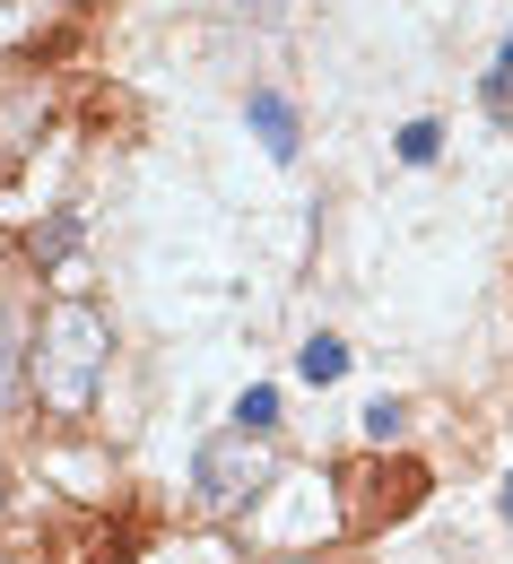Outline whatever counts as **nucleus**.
<instances>
[{
    "label": "nucleus",
    "instance_id": "f8f14e48",
    "mask_svg": "<svg viewBox=\"0 0 513 564\" xmlns=\"http://www.w3.org/2000/svg\"><path fill=\"white\" fill-rule=\"evenodd\" d=\"M279 564H313V556H279Z\"/></svg>",
    "mask_w": 513,
    "mask_h": 564
},
{
    "label": "nucleus",
    "instance_id": "7ed1b4c3",
    "mask_svg": "<svg viewBox=\"0 0 513 564\" xmlns=\"http://www.w3.org/2000/svg\"><path fill=\"white\" fill-rule=\"evenodd\" d=\"M253 140L270 148L279 165H288V156H296V105H288V96H279V87H253Z\"/></svg>",
    "mask_w": 513,
    "mask_h": 564
},
{
    "label": "nucleus",
    "instance_id": "1a4fd4ad",
    "mask_svg": "<svg viewBox=\"0 0 513 564\" xmlns=\"http://www.w3.org/2000/svg\"><path fill=\"white\" fill-rule=\"evenodd\" d=\"M0 409H18V348H9V330H0Z\"/></svg>",
    "mask_w": 513,
    "mask_h": 564
},
{
    "label": "nucleus",
    "instance_id": "0eeeda50",
    "mask_svg": "<svg viewBox=\"0 0 513 564\" xmlns=\"http://www.w3.org/2000/svg\"><path fill=\"white\" fill-rule=\"evenodd\" d=\"M235 425H253V434H270V425H279V391H270V382H253V391L235 400Z\"/></svg>",
    "mask_w": 513,
    "mask_h": 564
},
{
    "label": "nucleus",
    "instance_id": "39448f33",
    "mask_svg": "<svg viewBox=\"0 0 513 564\" xmlns=\"http://www.w3.org/2000/svg\"><path fill=\"white\" fill-rule=\"evenodd\" d=\"M296 373H304V382H340V373H349V348H340V339H304V348H296Z\"/></svg>",
    "mask_w": 513,
    "mask_h": 564
},
{
    "label": "nucleus",
    "instance_id": "6e6552de",
    "mask_svg": "<svg viewBox=\"0 0 513 564\" xmlns=\"http://www.w3.org/2000/svg\"><path fill=\"white\" fill-rule=\"evenodd\" d=\"M436 148H443L436 122H409V131H400V156H409V165H436Z\"/></svg>",
    "mask_w": 513,
    "mask_h": 564
},
{
    "label": "nucleus",
    "instance_id": "9b49d317",
    "mask_svg": "<svg viewBox=\"0 0 513 564\" xmlns=\"http://www.w3.org/2000/svg\"><path fill=\"white\" fill-rule=\"evenodd\" d=\"M505 521H513V478H505Z\"/></svg>",
    "mask_w": 513,
    "mask_h": 564
},
{
    "label": "nucleus",
    "instance_id": "9d476101",
    "mask_svg": "<svg viewBox=\"0 0 513 564\" xmlns=\"http://www.w3.org/2000/svg\"><path fill=\"white\" fill-rule=\"evenodd\" d=\"M235 9H244V18H279L288 0H235Z\"/></svg>",
    "mask_w": 513,
    "mask_h": 564
},
{
    "label": "nucleus",
    "instance_id": "423d86ee",
    "mask_svg": "<svg viewBox=\"0 0 513 564\" xmlns=\"http://www.w3.org/2000/svg\"><path fill=\"white\" fill-rule=\"evenodd\" d=\"M488 113L496 122L513 113V26H505V44H496V70H488Z\"/></svg>",
    "mask_w": 513,
    "mask_h": 564
},
{
    "label": "nucleus",
    "instance_id": "f257e3e1",
    "mask_svg": "<svg viewBox=\"0 0 513 564\" xmlns=\"http://www.w3.org/2000/svg\"><path fill=\"white\" fill-rule=\"evenodd\" d=\"M105 365H114V322L87 304V295H62L44 304L35 322V348H26V382L53 417H96L105 400Z\"/></svg>",
    "mask_w": 513,
    "mask_h": 564
},
{
    "label": "nucleus",
    "instance_id": "f03ea898",
    "mask_svg": "<svg viewBox=\"0 0 513 564\" xmlns=\"http://www.w3.org/2000/svg\"><path fill=\"white\" fill-rule=\"evenodd\" d=\"M261 487H270V452H261V434H253V425L210 434V443L192 452V495H201L210 512H244Z\"/></svg>",
    "mask_w": 513,
    "mask_h": 564
},
{
    "label": "nucleus",
    "instance_id": "ddd939ff",
    "mask_svg": "<svg viewBox=\"0 0 513 564\" xmlns=\"http://www.w3.org/2000/svg\"><path fill=\"white\" fill-rule=\"evenodd\" d=\"M0 503H9V478H0Z\"/></svg>",
    "mask_w": 513,
    "mask_h": 564
},
{
    "label": "nucleus",
    "instance_id": "20e7f679",
    "mask_svg": "<svg viewBox=\"0 0 513 564\" xmlns=\"http://www.w3.org/2000/svg\"><path fill=\"white\" fill-rule=\"evenodd\" d=\"M71 243H78V209H53L35 235H26V252H35V261H71Z\"/></svg>",
    "mask_w": 513,
    "mask_h": 564
}]
</instances>
